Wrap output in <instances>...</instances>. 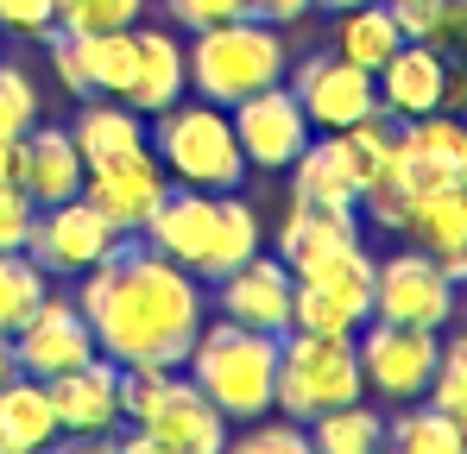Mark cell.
I'll return each instance as SVG.
<instances>
[{
  "label": "cell",
  "mask_w": 467,
  "mask_h": 454,
  "mask_svg": "<svg viewBox=\"0 0 467 454\" xmlns=\"http://www.w3.org/2000/svg\"><path fill=\"white\" fill-rule=\"evenodd\" d=\"M77 303L95 347L127 373H177L202 335V284L146 233H120L114 253L82 272Z\"/></svg>",
  "instance_id": "1"
},
{
  "label": "cell",
  "mask_w": 467,
  "mask_h": 454,
  "mask_svg": "<svg viewBox=\"0 0 467 454\" xmlns=\"http://www.w3.org/2000/svg\"><path fill=\"white\" fill-rule=\"evenodd\" d=\"M164 259H177L196 284H222L240 259L259 253V215L234 196V190H190V183H171L158 215L146 222Z\"/></svg>",
  "instance_id": "2"
},
{
  "label": "cell",
  "mask_w": 467,
  "mask_h": 454,
  "mask_svg": "<svg viewBox=\"0 0 467 454\" xmlns=\"http://www.w3.org/2000/svg\"><path fill=\"white\" fill-rule=\"evenodd\" d=\"M190 385L228 417V423H259L272 410V385H278V335L240 328V322H215L196 335L190 347Z\"/></svg>",
  "instance_id": "3"
},
{
  "label": "cell",
  "mask_w": 467,
  "mask_h": 454,
  "mask_svg": "<svg viewBox=\"0 0 467 454\" xmlns=\"http://www.w3.org/2000/svg\"><path fill=\"white\" fill-rule=\"evenodd\" d=\"M146 146L164 164V177H177L190 190H240L253 170L234 139V120L215 101H171L158 114V127L146 133Z\"/></svg>",
  "instance_id": "4"
},
{
  "label": "cell",
  "mask_w": 467,
  "mask_h": 454,
  "mask_svg": "<svg viewBox=\"0 0 467 454\" xmlns=\"http://www.w3.org/2000/svg\"><path fill=\"white\" fill-rule=\"evenodd\" d=\"M367 391L354 335H310V328H285L278 335V385L272 404L291 423H310L322 410H341Z\"/></svg>",
  "instance_id": "5"
},
{
  "label": "cell",
  "mask_w": 467,
  "mask_h": 454,
  "mask_svg": "<svg viewBox=\"0 0 467 454\" xmlns=\"http://www.w3.org/2000/svg\"><path fill=\"white\" fill-rule=\"evenodd\" d=\"M120 417L158 436L171 454H222L228 417L190 385L183 373H127L120 366Z\"/></svg>",
  "instance_id": "6"
},
{
  "label": "cell",
  "mask_w": 467,
  "mask_h": 454,
  "mask_svg": "<svg viewBox=\"0 0 467 454\" xmlns=\"http://www.w3.org/2000/svg\"><path fill=\"white\" fill-rule=\"evenodd\" d=\"M190 57V82L202 101L234 108L272 82H285V45L265 19H228V26H209L196 32V45L183 51Z\"/></svg>",
  "instance_id": "7"
},
{
  "label": "cell",
  "mask_w": 467,
  "mask_h": 454,
  "mask_svg": "<svg viewBox=\"0 0 467 454\" xmlns=\"http://www.w3.org/2000/svg\"><path fill=\"white\" fill-rule=\"evenodd\" d=\"M354 354H360V378L391 397V404H410L430 391L436 378V360H442V341L436 328H410V322H379L367 315L360 335H354Z\"/></svg>",
  "instance_id": "8"
},
{
  "label": "cell",
  "mask_w": 467,
  "mask_h": 454,
  "mask_svg": "<svg viewBox=\"0 0 467 454\" xmlns=\"http://www.w3.org/2000/svg\"><path fill=\"white\" fill-rule=\"evenodd\" d=\"M114 240H120L114 222H108L88 196H70V202L38 209L26 253L38 259V272H45V278H82L88 265H101V259L114 253Z\"/></svg>",
  "instance_id": "9"
},
{
  "label": "cell",
  "mask_w": 467,
  "mask_h": 454,
  "mask_svg": "<svg viewBox=\"0 0 467 454\" xmlns=\"http://www.w3.org/2000/svg\"><path fill=\"white\" fill-rule=\"evenodd\" d=\"M373 315L410 322V328H442L455 315V278L430 253H391L386 265H373Z\"/></svg>",
  "instance_id": "10"
},
{
  "label": "cell",
  "mask_w": 467,
  "mask_h": 454,
  "mask_svg": "<svg viewBox=\"0 0 467 454\" xmlns=\"http://www.w3.org/2000/svg\"><path fill=\"white\" fill-rule=\"evenodd\" d=\"M228 120H234V139L246 151V164H259V170H291L297 151L310 146V114H304V101L285 82L234 101Z\"/></svg>",
  "instance_id": "11"
},
{
  "label": "cell",
  "mask_w": 467,
  "mask_h": 454,
  "mask_svg": "<svg viewBox=\"0 0 467 454\" xmlns=\"http://www.w3.org/2000/svg\"><path fill=\"white\" fill-rule=\"evenodd\" d=\"M13 354H19L26 378H57L70 366H82V360H95L101 347H95V328H88L77 297H45L13 328Z\"/></svg>",
  "instance_id": "12"
},
{
  "label": "cell",
  "mask_w": 467,
  "mask_h": 454,
  "mask_svg": "<svg viewBox=\"0 0 467 454\" xmlns=\"http://www.w3.org/2000/svg\"><path fill=\"white\" fill-rule=\"evenodd\" d=\"M164 190H171V177H164V164L152 158V146L127 151L114 164H95L82 177V196L114 222V233H146V222L158 215V202H164Z\"/></svg>",
  "instance_id": "13"
},
{
  "label": "cell",
  "mask_w": 467,
  "mask_h": 454,
  "mask_svg": "<svg viewBox=\"0 0 467 454\" xmlns=\"http://www.w3.org/2000/svg\"><path fill=\"white\" fill-rule=\"evenodd\" d=\"M291 95L304 101L310 127H328V133H341V127H354V120H367V114L379 108V82H373V70L348 64L341 51L304 57V70H297V82H291Z\"/></svg>",
  "instance_id": "14"
},
{
  "label": "cell",
  "mask_w": 467,
  "mask_h": 454,
  "mask_svg": "<svg viewBox=\"0 0 467 454\" xmlns=\"http://www.w3.org/2000/svg\"><path fill=\"white\" fill-rule=\"evenodd\" d=\"M291 297H297L291 265H285V259H265V253L240 259L228 278L215 284L222 315L240 322V328H259V335H285V328H291Z\"/></svg>",
  "instance_id": "15"
},
{
  "label": "cell",
  "mask_w": 467,
  "mask_h": 454,
  "mask_svg": "<svg viewBox=\"0 0 467 454\" xmlns=\"http://www.w3.org/2000/svg\"><path fill=\"white\" fill-rule=\"evenodd\" d=\"M45 391H51V410H57V436H114L127 423L120 417V366L108 354L45 378Z\"/></svg>",
  "instance_id": "16"
},
{
  "label": "cell",
  "mask_w": 467,
  "mask_h": 454,
  "mask_svg": "<svg viewBox=\"0 0 467 454\" xmlns=\"http://www.w3.org/2000/svg\"><path fill=\"white\" fill-rule=\"evenodd\" d=\"M82 177H88V164H82L70 127H32V133L13 146V183H19L38 209L82 196Z\"/></svg>",
  "instance_id": "17"
},
{
  "label": "cell",
  "mask_w": 467,
  "mask_h": 454,
  "mask_svg": "<svg viewBox=\"0 0 467 454\" xmlns=\"http://www.w3.org/2000/svg\"><path fill=\"white\" fill-rule=\"evenodd\" d=\"M379 82V108L398 120H423V114H442V95H449V64L436 57V45L410 38L386 57V70H373Z\"/></svg>",
  "instance_id": "18"
},
{
  "label": "cell",
  "mask_w": 467,
  "mask_h": 454,
  "mask_svg": "<svg viewBox=\"0 0 467 454\" xmlns=\"http://www.w3.org/2000/svg\"><path fill=\"white\" fill-rule=\"evenodd\" d=\"M183 82H190V57L171 32L152 26H133V82H127V108L133 114H164L171 101H183Z\"/></svg>",
  "instance_id": "19"
},
{
  "label": "cell",
  "mask_w": 467,
  "mask_h": 454,
  "mask_svg": "<svg viewBox=\"0 0 467 454\" xmlns=\"http://www.w3.org/2000/svg\"><path fill=\"white\" fill-rule=\"evenodd\" d=\"M404 233H417L423 253L462 284V278H467V183H442V190L417 196Z\"/></svg>",
  "instance_id": "20"
},
{
  "label": "cell",
  "mask_w": 467,
  "mask_h": 454,
  "mask_svg": "<svg viewBox=\"0 0 467 454\" xmlns=\"http://www.w3.org/2000/svg\"><path fill=\"white\" fill-rule=\"evenodd\" d=\"M348 240H360V209H316V202H291V215L278 227V259L291 265V278L316 265V259H328L335 246H348Z\"/></svg>",
  "instance_id": "21"
},
{
  "label": "cell",
  "mask_w": 467,
  "mask_h": 454,
  "mask_svg": "<svg viewBox=\"0 0 467 454\" xmlns=\"http://www.w3.org/2000/svg\"><path fill=\"white\" fill-rule=\"evenodd\" d=\"M70 139H77L82 164L95 170V164H114V158H127V151L146 146V127H140V114L127 108V101H88L82 95L77 120H70Z\"/></svg>",
  "instance_id": "22"
},
{
  "label": "cell",
  "mask_w": 467,
  "mask_h": 454,
  "mask_svg": "<svg viewBox=\"0 0 467 454\" xmlns=\"http://www.w3.org/2000/svg\"><path fill=\"white\" fill-rule=\"evenodd\" d=\"M57 436V410H51V391L45 378H6L0 385V449L13 454H38Z\"/></svg>",
  "instance_id": "23"
},
{
  "label": "cell",
  "mask_w": 467,
  "mask_h": 454,
  "mask_svg": "<svg viewBox=\"0 0 467 454\" xmlns=\"http://www.w3.org/2000/svg\"><path fill=\"white\" fill-rule=\"evenodd\" d=\"M304 436H310L316 454H386V417L354 397V404H341V410L310 417Z\"/></svg>",
  "instance_id": "24"
},
{
  "label": "cell",
  "mask_w": 467,
  "mask_h": 454,
  "mask_svg": "<svg viewBox=\"0 0 467 454\" xmlns=\"http://www.w3.org/2000/svg\"><path fill=\"white\" fill-rule=\"evenodd\" d=\"M398 45H410L404 32H398V19L386 13V0H360V6H348L341 13V57L348 64H360V70H386V57Z\"/></svg>",
  "instance_id": "25"
},
{
  "label": "cell",
  "mask_w": 467,
  "mask_h": 454,
  "mask_svg": "<svg viewBox=\"0 0 467 454\" xmlns=\"http://www.w3.org/2000/svg\"><path fill=\"white\" fill-rule=\"evenodd\" d=\"M291 202H316V209H360V196H354V183H348V170H341L335 139L297 151V164H291Z\"/></svg>",
  "instance_id": "26"
},
{
  "label": "cell",
  "mask_w": 467,
  "mask_h": 454,
  "mask_svg": "<svg viewBox=\"0 0 467 454\" xmlns=\"http://www.w3.org/2000/svg\"><path fill=\"white\" fill-rule=\"evenodd\" d=\"M386 449L391 454H467V436L436 410V404H417V397H410V410L386 423Z\"/></svg>",
  "instance_id": "27"
},
{
  "label": "cell",
  "mask_w": 467,
  "mask_h": 454,
  "mask_svg": "<svg viewBox=\"0 0 467 454\" xmlns=\"http://www.w3.org/2000/svg\"><path fill=\"white\" fill-rule=\"evenodd\" d=\"M45 297H51V278L38 272V259L32 253H0V335H13Z\"/></svg>",
  "instance_id": "28"
},
{
  "label": "cell",
  "mask_w": 467,
  "mask_h": 454,
  "mask_svg": "<svg viewBox=\"0 0 467 454\" xmlns=\"http://www.w3.org/2000/svg\"><path fill=\"white\" fill-rule=\"evenodd\" d=\"M455 429L467 436V335H455L449 347H442V360H436V378H430V391H423Z\"/></svg>",
  "instance_id": "29"
},
{
  "label": "cell",
  "mask_w": 467,
  "mask_h": 454,
  "mask_svg": "<svg viewBox=\"0 0 467 454\" xmlns=\"http://www.w3.org/2000/svg\"><path fill=\"white\" fill-rule=\"evenodd\" d=\"M146 0H57V32H127L140 26Z\"/></svg>",
  "instance_id": "30"
},
{
  "label": "cell",
  "mask_w": 467,
  "mask_h": 454,
  "mask_svg": "<svg viewBox=\"0 0 467 454\" xmlns=\"http://www.w3.org/2000/svg\"><path fill=\"white\" fill-rule=\"evenodd\" d=\"M38 127V88H32V76L19 70V64H6L0 57V139H26Z\"/></svg>",
  "instance_id": "31"
},
{
  "label": "cell",
  "mask_w": 467,
  "mask_h": 454,
  "mask_svg": "<svg viewBox=\"0 0 467 454\" xmlns=\"http://www.w3.org/2000/svg\"><path fill=\"white\" fill-rule=\"evenodd\" d=\"M222 454H316V449H310V436H304V423H259L240 442L228 436Z\"/></svg>",
  "instance_id": "32"
},
{
  "label": "cell",
  "mask_w": 467,
  "mask_h": 454,
  "mask_svg": "<svg viewBox=\"0 0 467 454\" xmlns=\"http://www.w3.org/2000/svg\"><path fill=\"white\" fill-rule=\"evenodd\" d=\"M32 222H38V202L19 183H0V253H26Z\"/></svg>",
  "instance_id": "33"
},
{
  "label": "cell",
  "mask_w": 467,
  "mask_h": 454,
  "mask_svg": "<svg viewBox=\"0 0 467 454\" xmlns=\"http://www.w3.org/2000/svg\"><path fill=\"white\" fill-rule=\"evenodd\" d=\"M164 13L183 32H209V26H228V19H253L246 0H164Z\"/></svg>",
  "instance_id": "34"
},
{
  "label": "cell",
  "mask_w": 467,
  "mask_h": 454,
  "mask_svg": "<svg viewBox=\"0 0 467 454\" xmlns=\"http://www.w3.org/2000/svg\"><path fill=\"white\" fill-rule=\"evenodd\" d=\"M442 6H449V0H386V13L398 19V32H404V38H423V45H436Z\"/></svg>",
  "instance_id": "35"
},
{
  "label": "cell",
  "mask_w": 467,
  "mask_h": 454,
  "mask_svg": "<svg viewBox=\"0 0 467 454\" xmlns=\"http://www.w3.org/2000/svg\"><path fill=\"white\" fill-rule=\"evenodd\" d=\"M57 19V0H0V32H26V38H45Z\"/></svg>",
  "instance_id": "36"
},
{
  "label": "cell",
  "mask_w": 467,
  "mask_h": 454,
  "mask_svg": "<svg viewBox=\"0 0 467 454\" xmlns=\"http://www.w3.org/2000/svg\"><path fill=\"white\" fill-rule=\"evenodd\" d=\"M253 6V19H265V26H291V19H304L316 0H246Z\"/></svg>",
  "instance_id": "37"
},
{
  "label": "cell",
  "mask_w": 467,
  "mask_h": 454,
  "mask_svg": "<svg viewBox=\"0 0 467 454\" xmlns=\"http://www.w3.org/2000/svg\"><path fill=\"white\" fill-rule=\"evenodd\" d=\"M38 454H114V436H51Z\"/></svg>",
  "instance_id": "38"
},
{
  "label": "cell",
  "mask_w": 467,
  "mask_h": 454,
  "mask_svg": "<svg viewBox=\"0 0 467 454\" xmlns=\"http://www.w3.org/2000/svg\"><path fill=\"white\" fill-rule=\"evenodd\" d=\"M114 454H171L158 436H146V429H127V436H114Z\"/></svg>",
  "instance_id": "39"
},
{
  "label": "cell",
  "mask_w": 467,
  "mask_h": 454,
  "mask_svg": "<svg viewBox=\"0 0 467 454\" xmlns=\"http://www.w3.org/2000/svg\"><path fill=\"white\" fill-rule=\"evenodd\" d=\"M19 378V354H13V335H0V385Z\"/></svg>",
  "instance_id": "40"
},
{
  "label": "cell",
  "mask_w": 467,
  "mask_h": 454,
  "mask_svg": "<svg viewBox=\"0 0 467 454\" xmlns=\"http://www.w3.org/2000/svg\"><path fill=\"white\" fill-rule=\"evenodd\" d=\"M0 183H13V139H0Z\"/></svg>",
  "instance_id": "41"
},
{
  "label": "cell",
  "mask_w": 467,
  "mask_h": 454,
  "mask_svg": "<svg viewBox=\"0 0 467 454\" xmlns=\"http://www.w3.org/2000/svg\"><path fill=\"white\" fill-rule=\"evenodd\" d=\"M316 6H328V13H348V6H360V0H316Z\"/></svg>",
  "instance_id": "42"
},
{
  "label": "cell",
  "mask_w": 467,
  "mask_h": 454,
  "mask_svg": "<svg viewBox=\"0 0 467 454\" xmlns=\"http://www.w3.org/2000/svg\"><path fill=\"white\" fill-rule=\"evenodd\" d=\"M0 57H6V32H0Z\"/></svg>",
  "instance_id": "43"
},
{
  "label": "cell",
  "mask_w": 467,
  "mask_h": 454,
  "mask_svg": "<svg viewBox=\"0 0 467 454\" xmlns=\"http://www.w3.org/2000/svg\"><path fill=\"white\" fill-rule=\"evenodd\" d=\"M462 51H467V32H462Z\"/></svg>",
  "instance_id": "44"
},
{
  "label": "cell",
  "mask_w": 467,
  "mask_h": 454,
  "mask_svg": "<svg viewBox=\"0 0 467 454\" xmlns=\"http://www.w3.org/2000/svg\"><path fill=\"white\" fill-rule=\"evenodd\" d=\"M0 454H13V449H0Z\"/></svg>",
  "instance_id": "45"
},
{
  "label": "cell",
  "mask_w": 467,
  "mask_h": 454,
  "mask_svg": "<svg viewBox=\"0 0 467 454\" xmlns=\"http://www.w3.org/2000/svg\"><path fill=\"white\" fill-rule=\"evenodd\" d=\"M462 284H467V278H462Z\"/></svg>",
  "instance_id": "46"
},
{
  "label": "cell",
  "mask_w": 467,
  "mask_h": 454,
  "mask_svg": "<svg viewBox=\"0 0 467 454\" xmlns=\"http://www.w3.org/2000/svg\"><path fill=\"white\" fill-rule=\"evenodd\" d=\"M386 454H391V449H386Z\"/></svg>",
  "instance_id": "47"
}]
</instances>
